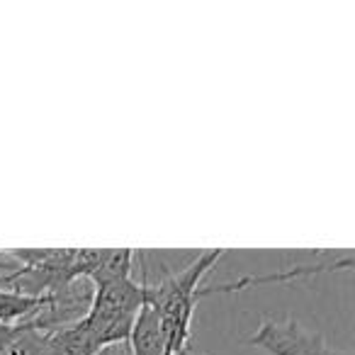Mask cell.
<instances>
[{"label":"cell","instance_id":"6da1fadb","mask_svg":"<svg viewBox=\"0 0 355 355\" xmlns=\"http://www.w3.org/2000/svg\"><path fill=\"white\" fill-rule=\"evenodd\" d=\"M248 345L266 350L268 355H334L336 350L319 331L306 329L297 319H263Z\"/></svg>","mask_w":355,"mask_h":355},{"label":"cell","instance_id":"7a4b0ae2","mask_svg":"<svg viewBox=\"0 0 355 355\" xmlns=\"http://www.w3.org/2000/svg\"><path fill=\"white\" fill-rule=\"evenodd\" d=\"M227 248H209L202 251L188 268L178 272H168L161 280L156 282H146L144 287V304L153 306V309H163L168 302L183 300V297H193L200 290V282L202 277L227 256Z\"/></svg>","mask_w":355,"mask_h":355},{"label":"cell","instance_id":"3957f363","mask_svg":"<svg viewBox=\"0 0 355 355\" xmlns=\"http://www.w3.org/2000/svg\"><path fill=\"white\" fill-rule=\"evenodd\" d=\"M141 304H144V287L139 282H134L132 277H127V280H114L107 282V285L93 287V302H90L88 311L137 316Z\"/></svg>","mask_w":355,"mask_h":355},{"label":"cell","instance_id":"277c9868","mask_svg":"<svg viewBox=\"0 0 355 355\" xmlns=\"http://www.w3.org/2000/svg\"><path fill=\"white\" fill-rule=\"evenodd\" d=\"M127 343L132 348V355H168L166 331L153 306L141 304V309L134 316Z\"/></svg>","mask_w":355,"mask_h":355},{"label":"cell","instance_id":"5b68a950","mask_svg":"<svg viewBox=\"0 0 355 355\" xmlns=\"http://www.w3.org/2000/svg\"><path fill=\"white\" fill-rule=\"evenodd\" d=\"M44 334V343L49 355H98L103 350L98 348L95 338L90 336L88 326L83 324V319L76 324L61 326L54 331H42Z\"/></svg>","mask_w":355,"mask_h":355},{"label":"cell","instance_id":"8992f818","mask_svg":"<svg viewBox=\"0 0 355 355\" xmlns=\"http://www.w3.org/2000/svg\"><path fill=\"white\" fill-rule=\"evenodd\" d=\"M46 306L44 297L20 295L12 290H0V326H20L30 324L40 316V311Z\"/></svg>","mask_w":355,"mask_h":355},{"label":"cell","instance_id":"52a82bcc","mask_svg":"<svg viewBox=\"0 0 355 355\" xmlns=\"http://www.w3.org/2000/svg\"><path fill=\"white\" fill-rule=\"evenodd\" d=\"M132 263H134L132 248H103L98 266L90 272L88 280L93 282V287L107 285V282L114 280H127V277H132Z\"/></svg>","mask_w":355,"mask_h":355},{"label":"cell","instance_id":"ba28073f","mask_svg":"<svg viewBox=\"0 0 355 355\" xmlns=\"http://www.w3.org/2000/svg\"><path fill=\"white\" fill-rule=\"evenodd\" d=\"M334 355H353V353H350V350H338V348H336Z\"/></svg>","mask_w":355,"mask_h":355},{"label":"cell","instance_id":"9c48e42d","mask_svg":"<svg viewBox=\"0 0 355 355\" xmlns=\"http://www.w3.org/2000/svg\"><path fill=\"white\" fill-rule=\"evenodd\" d=\"M98 355H110V350H103V353H98Z\"/></svg>","mask_w":355,"mask_h":355}]
</instances>
